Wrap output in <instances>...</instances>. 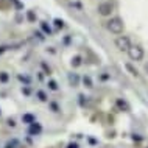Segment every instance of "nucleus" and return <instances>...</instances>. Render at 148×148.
Listing matches in <instances>:
<instances>
[{"label":"nucleus","instance_id":"nucleus-1","mask_svg":"<svg viewBox=\"0 0 148 148\" xmlns=\"http://www.w3.org/2000/svg\"><path fill=\"white\" fill-rule=\"evenodd\" d=\"M106 28L111 31L112 34H122L123 33V22H122V19H119V17H111L109 21L106 22Z\"/></svg>","mask_w":148,"mask_h":148},{"label":"nucleus","instance_id":"nucleus-2","mask_svg":"<svg viewBox=\"0 0 148 148\" xmlns=\"http://www.w3.org/2000/svg\"><path fill=\"white\" fill-rule=\"evenodd\" d=\"M128 56H130L133 61L139 62V61H143V58H145V51L140 45H131V49L128 50Z\"/></svg>","mask_w":148,"mask_h":148},{"label":"nucleus","instance_id":"nucleus-3","mask_svg":"<svg viewBox=\"0 0 148 148\" xmlns=\"http://www.w3.org/2000/svg\"><path fill=\"white\" fill-rule=\"evenodd\" d=\"M115 45H117V49L119 50H122V51H126L128 53V50L131 49V45H133V44H131V41H130V38H128V36H117V38H115Z\"/></svg>","mask_w":148,"mask_h":148},{"label":"nucleus","instance_id":"nucleus-4","mask_svg":"<svg viewBox=\"0 0 148 148\" xmlns=\"http://www.w3.org/2000/svg\"><path fill=\"white\" fill-rule=\"evenodd\" d=\"M114 11V5L111 2H103L98 5V14L103 16V17H109Z\"/></svg>","mask_w":148,"mask_h":148},{"label":"nucleus","instance_id":"nucleus-5","mask_svg":"<svg viewBox=\"0 0 148 148\" xmlns=\"http://www.w3.org/2000/svg\"><path fill=\"white\" fill-rule=\"evenodd\" d=\"M83 83H84L86 84V87H94V83H92V79H90V77L89 75H84V77H83Z\"/></svg>","mask_w":148,"mask_h":148},{"label":"nucleus","instance_id":"nucleus-6","mask_svg":"<svg viewBox=\"0 0 148 148\" xmlns=\"http://www.w3.org/2000/svg\"><path fill=\"white\" fill-rule=\"evenodd\" d=\"M81 64H83V58L81 56L72 58V66H73V67H78V66H81Z\"/></svg>","mask_w":148,"mask_h":148},{"label":"nucleus","instance_id":"nucleus-7","mask_svg":"<svg viewBox=\"0 0 148 148\" xmlns=\"http://www.w3.org/2000/svg\"><path fill=\"white\" fill-rule=\"evenodd\" d=\"M125 67L128 70H130V73L133 75V77H139V72H137V69H134L133 66H131V64H125Z\"/></svg>","mask_w":148,"mask_h":148},{"label":"nucleus","instance_id":"nucleus-8","mask_svg":"<svg viewBox=\"0 0 148 148\" xmlns=\"http://www.w3.org/2000/svg\"><path fill=\"white\" fill-rule=\"evenodd\" d=\"M117 105L122 108V109H130V106H128V103L125 101V100H122V98H119L117 100Z\"/></svg>","mask_w":148,"mask_h":148},{"label":"nucleus","instance_id":"nucleus-9","mask_svg":"<svg viewBox=\"0 0 148 148\" xmlns=\"http://www.w3.org/2000/svg\"><path fill=\"white\" fill-rule=\"evenodd\" d=\"M41 27H42V30H44V31H45V33H47V34H51V28H50V27H49V25H47V23H45V22H42V23H41Z\"/></svg>","mask_w":148,"mask_h":148},{"label":"nucleus","instance_id":"nucleus-10","mask_svg":"<svg viewBox=\"0 0 148 148\" xmlns=\"http://www.w3.org/2000/svg\"><path fill=\"white\" fill-rule=\"evenodd\" d=\"M55 23H56L58 28H62V27H64V22H62V21H59V19H56V21H55Z\"/></svg>","mask_w":148,"mask_h":148},{"label":"nucleus","instance_id":"nucleus-11","mask_svg":"<svg viewBox=\"0 0 148 148\" xmlns=\"http://www.w3.org/2000/svg\"><path fill=\"white\" fill-rule=\"evenodd\" d=\"M49 84H50V87H51V89H53V90H56V89H58V84H56V83H55V81H50Z\"/></svg>","mask_w":148,"mask_h":148},{"label":"nucleus","instance_id":"nucleus-12","mask_svg":"<svg viewBox=\"0 0 148 148\" xmlns=\"http://www.w3.org/2000/svg\"><path fill=\"white\" fill-rule=\"evenodd\" d=\"M70 81L77 84V83H78V77H77V75H72V77H70Z\"/></svg>","mask_w":148,"mask_h":148},{"label":"nucleus","instance_id":"nucleus-13","mask_svg":"<svg viewBox=\"0 0 148 148\" xmlns=\"http://www.w3.org/2000/svg\"><path fill=\"white\" fill-rule=\"evenodd\" d=\"M28 19H30V21H31V22H33V21H34V19H36V17H34V14H33V13H31V11H30V13H28Z\"/></svg>","mask_w":148,"mask_h":148},{"label":"nucleus","instance_id":"nucleus-14","mask_svg":"<svg viewBox=\"0 0 148 148\" xmlns=\"http://www.w3.org/2000/svg\"><path fill=\"white\" fill-rule=\"evenodd\" d=\"M145 70L148 72V64H145Z\"/></svg>","mask_w":148,"mask_h":148}]
</instances>
